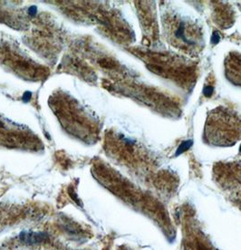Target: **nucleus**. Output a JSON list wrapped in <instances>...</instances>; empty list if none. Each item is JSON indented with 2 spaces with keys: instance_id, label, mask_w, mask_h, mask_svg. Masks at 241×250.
Segmentation results:
<instances>
[{
  "instance_id": "6",
  "label": "nucleus",
  "mask_w": 241,
  "mask_h": 250,
  "mask_svg": "<svg viewBox=\"0 0 241 250\" xmlns=\"http://www.w3.org/2000/svg\"><path fill=\"white\" fill-rule=\"evenodd\" d=\"M31 96H32V94H31L30 92H26V93L24 94L22 99H23V101H24L25 102H27V101H28L31 99Z\"/></svg>"
},
{
  "instance_id": "7",
  "label": "nucleus",
  "mask_w": 241,
  "mask_h": 250,
  "mask_svg": "<svg viewBox=\"0 0 241 250\" xmlns=\"http://www.w3.org/2000/svg\"><path fill=\"white\" fill-rule=\"evenodd\" d=\"M211 92H212V88H211V87H210V88H206L204 93H205V94H206V95H208V96H209L210 94H211Z\"/></svg>"
},
{
  "instance_id": "1",
  "label": "nucleus",
  "mask_w": 241,
  "mask_h": 250,
  "mask_svg": "<svg viewBox=\"0 0 241 250\" xmlns=\"http://www.w3.org/2000/svg\"><path fill=\"white\" fill-rule=\"evenodd\" d=\"M207 126L220 129H206L210 142L216 145H231L241 135V122L226 112H216L210 114Z\"/></svg>"
},
{
  "instance_id": "8",
  "label": "nucleus",
  "mask_w": 241,
  "mask_h": 250,
  "mask_svg": "<svg viewBox=\"0 0 241 250\" xmlns=\"http://www.w3.org/2000/svg\"><path fill=\"white\" fill-rule=\"evenodd\" d=\"M240 151H241V146H240Z\"/></svg>"
},
{
  "instance_id": "3",
  "label": "nucleus",
  "mask_w": 241,
  "mask_h": 250,
  "mask_svg": "<svg viewBox=\"0 0 241 250\" xmlns=\"http://www.w3.org/2000/svg\"><path fill=\"white\" fill-rule=\"evenodd\" d=\"M49 235L46 232L22 231L19 234V239L26 245H35L45 242L48 239Z\"/></svg>"
},
{
  "instance_id": "5",
  "label": "nucleus",
  "mask_w": 241,
  "mask_h": 250,
  "mask_svg": "<svg viewBox=\"0 0 241 250\" xmlns=\"http://www.w3.org/2000/svg\"><path fill=\"white\" fill-rule=\"evenodd\" d=\"M36 11H37V7L35 6H32L29 7L28 9V14L31 16V17H35L36 15Z\"/></svg>"
},
{
  "instance_id": "2",
  "label": "nucleus",
  "mask_w": 241,
  "mask_h": 250,
  "mask_svg": "<svg viewBox=\"0 0 241 250\" xmlns=\"http://www.w3.org/2000/svg\"><path fill=\"white\" fill-rule=\"evenodd\" d=\"M188 26L189 25H186L185 22L182 21L180 22L177 25V27H175L173 35L178 43H182L184 46H188L189 47H192L197 46L198 43L194 39L196 34H194L193 30L190 31Z\"/></svg>"
},
{
  "instance_id": "4",
  "label": "nucleus",
  "mask_w": 241,
  "mask_h": 250,
  "mask_svg": "<svg viewBox=\"0 0 241 250\" xmlns=\"http://www.w3.org/2000/svg\"><path fill=\"white\" fill-rule=\"evenodd\" d=\"M192 145V141H188V142H183L179 148H178V150H177V152H176V156H178V155H180V154H181L183 151H185V150H187L190 146Z\"/></svg>"
}]
</instances>
